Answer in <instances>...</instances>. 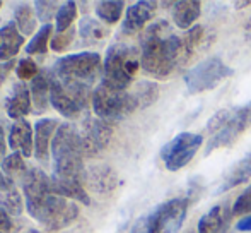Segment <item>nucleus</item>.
Returning <instances> with one entry per match:
<instances>
[{"label":"nucleus","instance_id":"obj_1","mask_svg":"<svg viewBox=\"0 0 251 233\" xmlns=\"http://www.w3.org/2000/svg\"><path fill=\"white\" fill-rule=\"evenodd\" d=\"M26 209L48 232H58L79 218V206L51 192V176L40 168H29L23 176Z\"/></svg>","mask_w":251,"mask_h":233},{"label":"nucleus","instance_id":"obj_2","mask_svg":"<svg viewBox=\"0 0 251 233\" xmlns=\"http://www.w3.org/2000/svg\"><path fill=\"white\" fill-rule=\"evenodd\" d=\"M140 67L149 76L166 79L179 65V36L168 21L159 19L140 33Z\"/></svg>","mask_w":251,"mask_h":233},{"label":"nucleus","instance_id":"obj_3","mask_svg":"<svg viewBox=\"0 0 251 233\" xmlns=\"http://www.w3.org/2000/svg\"><path fill=\"white\" fill-rule=\"evenodd\" d=\"M53 175L62 180H82L84 182V144L80 132L72 123H62L51 141Z\"/></svg>","mask_w":251,"mask_h":233},{"label":"nucleus","instance_id":"obj_4","mask_svg":"<svg viewBox=\"0 0 251 233\" xmlns=\"http://www.w3.org/2000/svg\"><path fill=\"white\" fill-rule=\"evenodd\" d=\"M140 69V52L125 43H115L102 62V83L126 91Z\"/></svg>","mask_w":251,"mask_h":233},{"label":"nucleus","instance_id":"obj_5","mask_svg":"<svg viewBox=\"0 0 251 233\" xmlns=\"http://www.w3.org/2000/svg\"><path fill=\"white\" fill-rule=\"evenodd\" d=\"M51 70L65 86L93 89V84L96 83L102 70L101 55L96 52H80V54L67 55L60 58Z\"/></svg>","mask_w":251,"mask_h":233},{"label":"nucleus","instance_id":"obj_6","mask_svg":"<svg viewBox=\"0 0 251 233\" xmlns=\"http://www.w3.org/2000/svg\"><path fill=\"white\" fill-rule=\"evenodd\" d=\"M250 123L251 105L217 112L207 123V132L210 139H208V146L205 147V154H210L212 151L219 149V147L231 146L245 132Z\"/></svg>","mask_w":251,"mask_h":233},{"label":"nucleus","instance_id":"obj_7","mask_svg":"<svg viewBox=\"0 0 251 233\" xmlns=\"http://www.w3.org/2000/svg\"><path fill=\"white\" fill-rule=\"evenodd\" d=\"M93 110L98 118H102L106 122L111 120H122L135 110H139L135 96L132 91H122L109 86L106 83H101L93 91Z\"/></svg>","mask_w":251,"mask_h":233},{"label":"nucleus","instance_id":"obj_8","mask_svg":"<svg viewBox=\"0 0 251 233\" xmlns=\"http://www.w3.org/2000/svg\"><path fill=\"white\" fill-rule=\"evenodd\" d=\"M93 101V89L89 87H70L50 70V105L65 118H77L87 110Z\"/></svg>","mask_w":251,"mask_h":233},{"label":"nucleus","instance_id":"obj_9","mask_svg":"<svg viewBox=\"0 0 251 233\" xmlns=\"http://www.w3.org/2000/svg\"><path fill=\"white\" fill-rule=\"evenodd\" d=\"M232 74H234V70L227 63H224V60L219 57H210L200 62L199 65L192 67L185 74L186 89L192 94L205 93V91L217 87L222 81L231 77Z\"/></svg>","mask_w":251,"mask_h":233},{"label":"nucleus","instance_id":"obj_10","mask_svg":"<svg viewBox=\"0 0 251 233\" xmlns=\"http://www.w3.org/2000/svg\"><path fill=\"white\" fill-rule=\"evenodd\" d=\"M188 197L169 199L147 214V233H178L185 223Z\"/></svg>","mask_w":251,"mask_h":233},{"label":"nucleus","instance_id":"obj_11","mask_svg":"<svg viewBox=\"0 0 251 233\" xmlns=\"http://www.w3.org/2000/svg\"><path fill=\"white\" fill-rule=\"evenodd\" d=\"M201 144H203V136L201 134H178L175 139H171L161 149V160L164 163L166 170L178 172L181 168H185L193 160V156L200 149Z\"/></svg>","mask_w":251,"mask_h":233},{"label":"nucleus","instance_id":"obj_12","mask_svg":"<svg viewBox=\"0 0 251 233\" xmlns=\"http://www.w3.org/2000/svg\"><path fill=\"white\" fill-rule=\"evenodd\" d=\"M82 144L86 156H96L109 144L113 136L111 122H106L102 118H86L82 127Z\"/></svg>","mask_w":251,"mask_h":233},{"label":"nucleus","instance_id":"obj_13","mask_svg":"<svg viewBox=\"0 0 251 233\" xmlns=\"http://www.w3.org/2000/svg\"><path fill=\"white\" fill-rule=\"evenodd\" d=\"M157 3L155 2H135L126 9L125 19L122 23V33L123 34H137L142 29H146V24L154 17Z\"/></svg>","mask_w":251,"mask_h":233},{"label":"nucleus","instance_id":"obj_14","mask_svg":"<svg viewBox=\"0 0 251 233\" xmlns=\"http://www.w3.org/2000/svg\"><path fill=\"white\" fill-rule=\"evenodd\" d=\"M5 112L12 120H23L29 112H33V101H31V91L26 83L19 81L14 84L12 94L5 100Z\"/></svg>","mask_w":251,"mask_h":233},{"label":"nucleus","instance_id":"obj_15","mask_svg":"<svg viewBox=\"0 0 251 233\" xmlns=\"http://www.w3.org/2000/svg\"><path fill=\"white\" fill-rule=\"evenodd\" d=\"M84 183L98 194H109L118 185V176L113 168L106 167V165H96V167H91L89 170H86Z\"/></svg>","mask_w":251,"mask_h":233},{"label":"nucleus","instance_id":"obj_16","mask_svg":"<svg viewBox=\"0 0 251 233\" xmlns=\"http://www.w3.org/2000/svg\"><path fill=\"white\" fill-rule=\"evenodd\" d=\"M58 122L55 118H41L34 127V156L40 161H47L50 158L51 141L58 130Z\"/></svg>","mask_w":251,"mask_h":233},{"label":"nucleus","instance_id":"obj_17","mask_svg":"<svg viewBox=\"0 0 251 233\" xmlns=\"http://www.w3.org/2000/svg\"><path fill=\"white\" fill-rule=\"evenodd\" d=\"M9 146L14 149V153H21L24 158H29L34 154V137L33 129L27 120H17L10 127L9 132Z\"/></svg>","mask_w":251,"mask_h":233},{"label":"nucleus","instance_id":"obj_18","mask_svg":"<svg viewBox=\"0 0 251 233\" xmlns=\"http://www.w3.org/2000/svg\"><path fill=\"white\" fill-rule=\"evenodd\" d=\"M24 40L26 38L21 34L14 21L0 28V62L14 60V57L19 54L21 47L24 45Z\"/></svg>","mask_w":251,"mask_h":233},{"label":"nucleus","instance_id":"obj_19","mask_svg":"<svg viewBox=\"0 0 251 233\" xmlns=\"http://www.w3.org/2000/svg\"><path fill=\"white\" fill-rule=\"evenodd\" d=\"M29 91L31 101H33V114H45L50 105V70H40V74L31 81Z\"/></svg>","mask_w":251,"mask_h":233},{"label":"nucleus","instance_id":"obj_20","mask_svg":"<svg viewBox=\"0 0 251 233\" xmlns=\"http://www.w3.org/2000/svg\"><path fill=\"white\" fill-rule=\"evenodd\" d=\"M86 183L82 180H62L51 176V192L56 196H62L65 199H74L82 203L84 206H89L91 197L86 192Z\"/></svg>","mask_w":251,"mask_h":233},{"label":"nucleus","instance_id":"obj_21","mask_svg":"<svg viewBox=\"0 0 251 233\" xmlns=\"http://www.w3.org/2000/svg\"><path fill=\"white\" fill-rule=\"evenodd\" d=\"M201 14V3L199 0H181L173 3V21L178 28L188 31Z\"/></svg>","mask_w":251,"mask_h":233},{"label":"nucleus","instance_id":"obj_22","mask_svg":"<svg viewBox=\"0 0 251 233\" xmlns=\"http://www.w3.org/2000/svg\"><path fill=\"white\" fill-rule=\"evenodd\" d=\"M250 176H251V153L246 158H243L239 163H236L234 167L227 172V175L222 180L221 187L217 189V194H222V192H226V190L232 189V187L241 185Z\"/></svg>","mask_w":251,"mask_h":233},{"label":"nucleus","instance_id":"obj_23","mask_svg":"<svg viewBox=\"0 0 251 233\" xmlns=\"http://www.w3.org/2000/svg\"><path fill=\"white\" fill-rule=\"evenodd\" d=\"M203 40V28L193 26L179 36V65H185L195 54V48Z\"/></svg>","mask_w":251,"mask_h":233},{"label":"nucleus","instance_id":"obj_24","mask_svg":"<svg viewBox=\"0 0 251 233\" xmlns=\"http://www.w3.org/2000/svg\"><path fill=\"white\" fill-rule=\"evenodd\" d=\"M14 23H16L17 29L21 31L24 38L31 36L36 29L38 24V17H36V10L29 5V3H21L16 7L14 10Z\"/></svg>","mask_w":251,"mask_h":233},{"label":"nucleus","instance_id":"obj_25","mask_svg":"<svg viewBox=\"0 0 251 233\" xmlns=\"http://www.w3.org/2000/svg\"><path fill=\"white\" fill-rule=\"evenodd\" d=\"M226 223V211L222 206H214L199 221V233H221Z\"/></svg>","mask_w":251,"mask_h":233},{"label":"nucleus","instance_id":"obj_26","mask_svg":"<svg viewBox=\"0 0 251 233\" xmlns=\"http://www.w3.org/2000/svg\"><path fill=\"white\" fill-rule=\"evenodd\" d=\"M106 34H108V29L93 17H84L79 23V36L84 40V43L101 41L102 38H106Z\"/></svg>","mask_w":251,"mask_h":233},{"label":"nucleus","instance_id":"obj_27","mask_svg":"<svg viewBox=\"0 0 251 233\" xmlns=\"http://www.w3.org/2000/svg\"><path fill=\"white\" fill-rule=\"evenodd\" d=\"M123 9H125V3L122 0H104L96 5V16L102 23L115 24L122 19Z\"/></svg>","mask_w":251,"mask_h":233},{"label":"nucleus","instance_id":"obj_28","mask_svg":"<svg viewBox=\"0 0 251 233\" xmlns=\"http://www.w3.org/2000/svg\"><path fill=\"white\" fill-rule=\"evenodd\" d=\"M132 94L135 96L139 108H147L157 101L159 87H157V84L151 83V81H140V83L132 89Z\"/></svg>","mask_w":251,"mask_h":233},{"label":"nucleus","instance_id":"obj_29","mask_svg":"<svg viewBox=\"0 0 251 233\" xmlns=\"http://www.w3.org/2000/svg\"><path fill=\"white\" fill-rule=\"evenodd\" d=\"M53 36V26L51 24H45L40 31L33 36V40L27 43L26 54L27 55H43L48 52L50 41Z\"/></svg>","mask_w":251,"mask_h":233},{"label":"nucleus","instance_id":"obj_30","mask_svg":"<svg viewBox=\"0 0 251 233\" xmlns=\"http://www.w3.org/2000/svg\"><path fill=\"white\" fill-rule=\"evenodd\" d=\"M0 207H2L9 216H19L24 209L23 197H21V194L17 192L16 189L0 192Z\"/></svg>","mask_w":251,"mask_h":233},{"label":"nucleus","instance_id":"obj_31","mask_svg":"<svg viewBox=\"0 0 251 233\" xmlns=\"http://www.w3.org/2000/svg\"><path fill=\"white\" fill-rule=\"evenodd\" d=\"M55 19H56V31L58 33H65L67 29H70L72 23L77 19V3L75 2L62 3Z\"/></svg>","mask_w":251,"mask_h":233},{"label":"nucleus","instance_id":"obj_32","mask_svg":"<svg viewBox=\"0 0 251 233\" xmlns=\"http://www.w3.org/2000/svg\"><path fill=\"white\" fill-rule=\"evenodd\" d=\"M2 172L14 180L16 176H24L27 172L26 163H24V156L21 153H12L2 160Z\"/></svg>","mask_w":251,"mask_h":233},{"label":"nucleus","instance_id":"obj_33","mask_svg":"<svg viewBox=\"0 0 251 233\" xmlns=\"http://www.w3.org/2000/svg\"><path fill=\"white\" fill-rule=\"evenodd\" d=\"M58 3L56 2H47V0H40V2L34 3V10H36V17L40 23L50 24L53 17H56V12H58Z\"/></svg>","mask_w":251,"mask_h":233},{"label":"nucleus","instance_id":"obj_34","mask_svg":"<svg viewBox=\"0 0 251 233\" xmlns=\"http://www.w3.org/2000/svg\"><path fill=\"white\" fill-rule=\"evenodd\" d=\"M16 74L23 83H26L27 79L33 81L34 77L40 74V70H38V63L34 62L31 57L19 60V62H17V67H16Z\"/></svg>","mask_w":251,"mask_h":233},{"label":"nucleus","instance_id":"obj_35","mask_svg":"<svg viewBox=\"0 0 251 233\" xmlns=\"http://www.w3.org/2000/svg\"><path fill=\"white\" fill-rule=\"evenodd\" d=\"M232 214L234 216H250L251 214V185L246 187L241 192V196L236 199L234 206H232Z\"/></svg>","mask_w":251,"mask_h":233},{"label":"nucleus","instance_id":"obj_36","mask_svg":"<svg viewBox=\"0 0 251 233\" xmlns=\"http://www.w3.org/2000/svg\"><path fill=\"white\" fill-rule=\"evenodd\" d=\"M75 28H70V29H67L65 33H56L55 36L51 38L50 41V48L53 52H63L65 48H69V45L74 41V38H75Z\"/></svg>","mask_w":251,"mask_h":233},{"label":"nucleus","instance_id":"obj_37","mask_svg":"<svg viewBox=\"0 0 251 233\" xmlns=\"http://www.w3.org/2000/svg\"><path fill=\"white\" fill-rule=\"evenodd\" d=\"M14 221L5 211L0 207V233H12Z\"/></svg>","mask_w":251,"mask_h":233},{"label":"nucleus","instance_id":"obj_38","mask_svg":"<svg viewBox=\"0 0 251 233\" xmlns=\"http://www.w3.org/2000/svg\"><path fill=\"white\" fill-rule=\"evenodd\" d=\"M16 67H17L16 60H9V62H2V63H0V86L5 83L7 77H9V74H10V70L16 69Z\"/></svg>","mask_w":251,"mask_h":233},{"label":"nucleus","instance_id":"obj_39","mask_svg":"<svg viewBox=\"0 0 251 233\" xmlns=\"http://www.w3.org/2000/svg\"><path fill=\"white\" fill-rule=\"evenodd\" d=\"M10 189H14V180H10L3 172H0V192H5Z\"/></svg>","mask_w":251,"mask_h":233},{"label":"nucleus","instance_id":"obj_40","mask_svg":"<svg viewBox=\"0 0 251 233\" xmlns=\"http://www.w3.org/2000/svg\"><path fill=\"white\" fill-rule=\"evenodd\" d=\"M132 233H147V216H142L132 227Z\"/></svg>","mask_w":251,"mask_h":233},{"label":"nucleus","instance_id":"obj_41","mask_svg":"<svg viewBox=\"0 0 251 233\" xmlns=\"http://www.w3.org/2000/svg\"><path fill=\"white\" fill-rule=\"evenodd\" d=\"M236 230L239 232H251V214L250 216H245L236 223Z\"/></svg>","mask_w":251,"mask_h":233},{"label":"nucleus","instance_id":"obj_42","mask_svg":"<svg viewBox=\"0 0 251 233\" xmlns=\"http://www.w3.org/2000/svg\"><path fill=\"white\" fill-rule=\"evenodd\" d=\"M7 144H5V132H3V127L0 125V161L3 160V154H5Z\"/></svg>","mask_w":251,"mask_h":233},{"label":"nucleus","instance_id":"obj_43","mask_svg":"<svg viewBox=\"0 0 251 233\" xmlns=\"http://www.w3.org/2000/svg\"><path fill=\"white\" fill-rule=\"evenodd\" d=\"M246 36H248V40H251V19L246 24Z\"/></svg>","mask_w":251,"mask_h":233},{"label":"nucleus","instance_id":"obj_44","mask_svg":"<svg viewBox=\"0 0 251 233\" xmlns=\"http://www.w3.org/2000/svg\"><path fill=\"white\" fill-rule=\"evenodd\" d=\"M26 233H43V232H40V230H34V228H31V230H27Z\"/></svg>","mask_w":251,"mask_h":233},{"label":"nucleus","instance_id":"obj_45","mask_svg":"<svg viewBox=\"0 0 251 233\" xmlns=\"http://www.w3.org/2000/svg\"><path fill=\"white\" fill-rule=\"evenodd\" d=\"M2 3H3V2H2V0H0V7H2Z\"/></svg>","mask_w":251,"mask_h":233}]
</instances>
